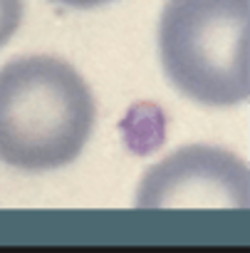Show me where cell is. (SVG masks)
<instances>
[{
  "instance_id": "obj_5",
  "label": "cell",
  "mask_w": 250,
  "mask_h": 253,
  "mask_svg": "<svg viewBox=\"0 0 250 253\" xmlns=\"http://www.w3.org/2000/svg\"><path fill=\"white\" fill-rule=\"evenodd\" d=\"M55 3H62L67 8H77V10H89V8H99L109 0H55Z\"/></svg>"
},
{
  "instance_id": "obj_4",
  "label": "cell",
  "mask_w": 250,
  "mask_h": 253,
  "mask_svg": "<svg viewBox=\"0 0 250 253\" xmlns=\"http://www.w3.org/2000/svg\"><path fill=\"white\" fill-rule=\"evenodd\" d=\"M23 20V0H0V47H5Z\"/></svg>"
},
{
  "instance_id": "obj_2",
  "label": "cell",
  "mask_w": 250,
  "mask_h": 253,
  "mask_svg": "<svg viewBox=\"0 0 250 253\" xmlns=\"http://www.w3.org/2000/svg\"><path fill=\"white\" fill-rule=\"evenodd\" d=\"M248 25L250 0H169L159 23V52L174 87L206 107L245 102Z\"/></svg>"
},
{
  "instance_id": "obj_3",
  "label": "cell",
  "mask_w": 250,
  "mask_h": 253,
  "mask_svg": "<svg viewBox=\"0 0 250 253\" xmlns=\"http://www.w3.org/2000/svg\"><path fill=\"white\" fill-rule=\"evenodd\" d=\"M139 209H248V167L215 147H183L151 167L137 194Z\"/></svg>"
},
{
  "instance_id": "obj_1",
  "label": "cell",
  "mask_w": 250,
  "mask_h": 253,
  "mask_svg": "<svg viewBox=\"0 0 250 253\" xmlns=\"http://www.w3.org/2000/svg\"><path fill=\"white\" fill-rule=\"evenodd\" d=\"M94 114V97L70 62H8L0 67V162L33 174L67 167L89 142Z\"/></svg>"
}]
</instances>
